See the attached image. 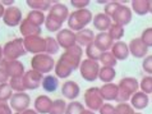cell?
<instances>
[{
    "label": "cell",
    "mask_w": 152,
    "mask_h": 114,
    "mask_svg": "<svg viewBox=\"0 0 152 114\" xmlns=\"http://www.w3.org/2000/svg\"><path fill=\"white\" fill-rule=\"evenodd\" d=\"M94 21V15H92L91 10L88 9H75L74 12L69 13L68 17V27L73 32H79L86 28Z\"/></svg>",
    "instance_id": "cell-1"
},
{
    "label": "cell",
    "mask_w": 152,
    "mask_h": 114,
    "mask_svg": "<svg viewBox=\"0 0 152 114\" xmlns=\"http://www.w3.org/2000/svg\"><path fill=\"white\" fill-rule=\"evenodd\" d=\"M118 87H119V91H118V98L115 101H118V104L128 103L130 98L137 91H139V82L134 77H124L119 81Z\"/></svg>",
    "instance_id": "cell-2"
},
{
    "label": "cell",
    "mask_w": 152,
    "mask_h": 114,
    "mask_svg": "<svg viewBox=\"0 0 152 114\" xmlns=\"http://www.w3.org/2000/svg\"><path fill=\"white\" fill-rule=\"evenodd\" d=\"M27 54L23 45V37L10 40L3 46V55L7 60H18L20 57H24Z\"/></svg>",
    "instance_id": "cell-3"
},
{
    "label": "cell",
    "mask_w": 152,
    "mask_h": 114,
    "mask_svg": "<svg viewBox=\"0 0 152 114\" xmlns=\"http://www.w3.org/2000/svg\"><path fill=\"white\" fill-rule=\"evenodd\" d=\"M55 64L56 63L54 58L46 53L33 55L31 59V68L40 72L41 74H50V72L55 68Z\"/></svg>",
    "instance_id": "cell-4"
},
{
    "label": "cell",
    "mask_w": 152,
    "mask_h": 114,
    "mask_svg": "<svg viewBox=\"0 0 152 114\" xmlns=\"http://www.w3.org/2000/svg\"><path fill=\"white\" fill-rule=\"evenodd\" d=\"M82 55H83V48H81L79 45H74L73 48L65 50L60 55L59 60L70 67L73 71H75L79 69V65L82 63Z\"/></svg>",
    "instance_id": "cell-5"
},
{
    "label": "cell",
    "mask_w": 152,
    "mask_h": 114,
    "mask_svg": "<svg viewBox=\"0 0 152 114\" xmlns=\"http://www.w3.org/2000/svg\"><path fill=\"white\" fill-rule=\"evenodd\" d=\"M83 100L84 105L87 107V109H90L92 112H99L100 108L104 105V99L101 96L100 87H90L84 91L83 94Z\"/></svg>",
    "instance_id": "cell-6"
},
{
    "label": "cell",
    "mask_w": 152,
    "mask_h": 114,
    "mask_svg": "<svg viewBox=\"0 0 152 114\" xmlns=\"http://www.w3.org/2000/svg\"><path fill=\"white\" fill-rule=\"evenodd\" d=\"M79 72L84 81L94 82L99 78L100 73V63L91 59H83L81 65H79Z\"/></svg>",
    "instance_id": "cell-7"
},
{
    "label": "cell",
    "mask_w": 152,
    "mask_h": 114,
    "mask_svg": "<svg viewBox=\"0 0 152 114\" xmlns=\"http://www.w3.org/2000/svg\"><path fill=\"white\" fill-rule=\"evenodd\" d=\"M23 45L27 53H31L33 55L42 54L46 50V40L41 36H29L23 37Z\"/></svg>",
    "instance_id": "cell-8"
},
{
    "label": "cell",
    "mask_w": 152,
    "mask_h": 114,
    "mask_svg": "<svg viewBox=\"0 0 152 114\" xmlns=\"http://www.w3.org/2000/svg\"><path fill=\"white\" fill-rule=\"evenodd\" d=\"M55 39L60 48L64 50H68L77 45V37H75V32H73L69 28H61L60 31L56 33Z\"/></svg>",
    "instance_id": "cell-9"
},
{
    "label": "cell",
    "mask_w": 152,
    "mask_h": 114,
    "mask_svg": "<svg viewBox=\"0 0 152 114\" xmlns=\"http://www.w3.org/2000/svg\"><path fill=\"white\" fill-rule=\"evenodd\" d=\"M9 105L10 108L13 109L15 113L23 112L26 109L29 108V104H31V98L29 95L26 94V92H14L12 99L9 100Z\"/></svg>",
    "instance_id": "cell-10"
},
{
    "label": "cell",
    "mask_w": 152,
    "mask_h": 114,
    "mask_svg": "<svg viewBox=\"0 0 152 114\" xmlns=\"http://www.w3.org/2000/svg\"><path fill=\"white\" fill-rule=\"evenodd\" d=\"M23 21V15H22V10L18 7H9L5 9V13L3 17V22L7 24L8 27H17L22 23Z\"/></svg>",
    "instance_id": "cell-11"
},
{
    "label": "cell",
    "mask_w": 152,
    "mask_h": 114,
    "mask_svg": "<svg viewBox=\"0 0 152 114\" xmlns=\"http://www.w3.org/2000/svg\"><path fill=\"white\" fill-rule=\"evenodd\" d=\"M0 67H3V68L7 71V73L9 74L10 78L22 77V76L26 73L24 64L19 60H7V59H3L1 63H0Z\"/></svg>",
    "instance_id": "cell-12"
},
{
    "label": "cell",
    "mask_w": 152,
    "mask_h": 114,
    "mask_svg": "<svg viewBox=\"0 0 152 114\" xmlns=\"http://www.w3.org/2000/svg\"><path fill=\"white\" fill-rule=\"evenodd\" d=\"M44 79V74H41L40 72L35 69L26 71V73L23 74V83L26 90H36L39 88Z\"/></svg>",
    "instance_id": "cell-13"
},
{
    "label": "cell",
    "mask_w": 152,
    "mask_h": 114,
    "mask_svg": "<svg viewBox=\"0 0 152 114\" xmlns=\"http://www.w3.org/2000/svg\"><path fill=\"white\" fill-rule=\"evenodd\" d=\"M49 15H51L54 19H56L59 23H64L68 21L69 17V9L65 4L63 3H54L53 7L49 10Z\"/></svg>",
    "instance_id": "cell-14"
},
{
    "label": "cell",
    "mask_w": 152,
    "mask_h": 114,
    "mask_svg": "<svg viewBox=\"0 0 152 114\" xmlns=\"http://www.w3.org/2000/svg\"><path fill=\"white\" fill-rule=\"evenodd\" d=\"M132 18H133L132 8L121 4V7L118 9L115 15L113 17V21H114V23L120 24V26L124 27V26H126V24H129L130 22H132Z\"/></svg>",
    "instance_id": "cell-15"
},
{
    "label": "cell",
    "mask_w": 152,
    "mask_h": 114,
    "mask_svg": "<svg viewBox=\"0 0 152 114\" xmlns=\"http://www.w3.org/2000/svg\"><path fill=\"white\" fill-rule=\"evenodd\" d=\"M129 46V53L132 54V57L138 58V59H145L148 54V48L142 43V40L139 37H136V39H132L130 43L128 44Z\"/></svg>",
    "instance_id": "cell-16"
},
{
    "label": "cell",
    "mask_w": 152,
    "mask_h": 114,
    "mask_svg": "<svg viewBox=\"0 0 152 114\" xmlns=\"http://www.w3.org/2000/svg\"><path fill=\"white\" fill-rule=\"evenodd\" d=\"M94 45L96 46L100 51H110L113 45H114V40L110 37L107 32H99L97 35L95 36V41H94Z\"/></svg>",
    "instance_id": "cell-17"
},
{
    "label": "cell",
    "mask_w": 152,
    "mask_h": 114,
    "mask_svg": "<svg viewBox=\"0 0 152 114\" xmlns=\"http://www.w3.org/2000/svg\"><path fill=\"white\" fill-rule=\"evenodd\" d=\"M79 85L75 81H72V79H68L61 85V95L64 96L65 99H69L70 101L75 100L79 96Z\"/></svg>",
    "instance_id": "cell-18"
},
{
    "label": "cell",
    "mask_w": 152,
    "mask_h": 114,
    "mask_svg": "<svg viewBox=\"0 0 152 114\" xmlns=\"http://www.w3.org/2000/svg\"><path fill=\"white\" fill-rule=\"evenodd\" d=\"M19 31H20V35L23 37H29V36H41V32H42V28L33 24L32 22H29L28 19L24 18L22 21V23L19 24Z\"/></svg>",
    "instance_id": "cell-19"
},
{
    "label": "cell",
    "mask_w": 152,
    "mask_h": 114,
    "mask_svg": "<svg viewBox=\"0 0 152 114\" xmlns=\"http://www.w3.org/2000/svg\"><path fill=\"white\" fill-rule=\"evenodd\" d=\"M51 105H53V100L48 95H39L35 99V103H33L35 110L39 114H49Z\"/></svg>",
    "instance_id": "cell-20"
},
{
    "label": "cell",
    "mask_w": 152,
    "mask_h": 114,
    "mask_svg": "<svg viewBox=\"0 0 152 114\" xmlns=\"http://www.w3.org/2000/svg\"><path fill=\"white\" fill-rule=\"evenodd\" d=\"M110 51L116 58V60H126L129 57V46L124 41H115Z\"/></svg>",
    "instance_id": "cell-21"
},
{
    "label": "cell",
    "mask_w": 152,
    "mask_h": 114,
    "mask_svg": "<svg viewBox=\"0 0 152 114\" xmlns=\"http://www.w3.org/2000/svg\"><path fill=\"white\" fill-rule=\"evenodd\" d=\"M130 105L134 108V110H143L148 107L150 104V99L148 95H146L145 92L142 91H137L132 98H130Z\"/></svg>",
    "instance_id": "cell-22"
},
{
    "label": "cell",
    "mask_w": 152,
    "mask_h": 114,
    "mask_svg": "<svg viewBox=\"0 0 152 114\" xmlns=\"http://www.w3.org/2000/svg\"><path fill=\"white\" fill-rule=\"evenodd\" d=\"M92 23H94V27L100 32H107L113 24L111 18H109L105 13H97L96 15H94Z\"/></svg>",
    "instance_id": "cell-23"
},
{
    "label": "cell",
    "mask_w": 152,
    "mask_h": 114,
    "mask_svg": "<svg viewBox=\"0 0 152 114\" xmlns=\"http://www.w3.org/2000/svg\"><path fill=\"white\" fill-rule=\"evenodd\" d=\"M95 33L90 28H84L79 32H75V37H77V45L81 48H87L88 45L94 44L95 41Z\"/></svg>",
    "instance_id": "cell-24"
},
{
    "label": "cell",
    "mask_w": 152,
    "mask_h": 114,
    "mask_svg": "<svg viewBox=\"0 0 152 114\" xmlns=\"http://www.w3.org/2000/svg\"><path fill=\"white\" fill-rule=\"evenodd\" d=\"M118 91H119V87L115 83H104V86H101L100 92L101 96H102L104 100L106 101H115L118 98Z\"/></svg>",
    "instance_id": "cell-25"
},
{
    "label": "cell",
    "mask_w": 152,
    "mask_h": 114,
    "mask_svg": "<svg viewBox=\"0 0 152 114\" xmlns=\"http://www.w3.org/2000/svg\"><path fill=\"white\" fill-rule=\"evenodd\" d=\"M41 87L44 88L46 92H55L56 88L59 87V78L53 74H46V76H44Z\"/></svg>",
    "instance_id": "cell-26"
},
{
    "label": "cell",
    "mask_w": 152,
    "mask_h": 114,
    "mask_svg": "<svg viewBox=\"0 0 152 114\" xmlns=\"http://www.w3.org/2000/svg\"><path fill=\"white\" fill-rule=\"evenodd\" d=\"M27 5L32 10H40L45 13L53 7V1H50V0H27Z\"/></svg>",
    "instance_id": "cell-27"
},
{
    "label": "cell",
    "mask_w": 152,
    "mask_h": 114,
    "mask_svg": "<svg viewBox=\"0 0 152 114\" xmlns=\"http://www.w3.org/2000/svg\"><path fill=\"white\" fill-rule=\"evenodd\" d=\"M132 10L138 15H146L150 13V1L148 0H133Z\"/></svg>",
    "instance_id": "cell-28"
},
{
    "label": "cell",
    "mask_w": 152,
    "mask_h": 114,
    "mask_svg": "<svg viewBox=\"0 0 152 114\" xmlns=\"http://www.w3.org/2000/svg\"><path fill=\"white\" fill-rule=\"evenodd\" d=\"M115 77H116L115 68H111V67H101L100 68L99 79L102 81L104 83H111Z\"/></svg>",
    "instance_id": "cell-29"
},
{
    "label": "cell",
    "mask_w": 152,
    "mask_h": 114,
    "mask_svg": "<svg viewBox=\"0 0 152 114\" xmlns=\"http://www.w3.org/2000/svg\"><path fill=\"white\" fill-rule=\"evenodd\" d=\"M54 72H55V76L58 78H68L70 77V74L73 73V69L68 67L66 64H64L63 62L58 60L56 64H55V68H54Z\"/></svg>",
    "instance_id": "cell-30"
},
{
    "label": "cell",
    "mask_w": 152,
    "mask_h": 114,
    "mask_svg": "<svg viewBox=\"0 0 152 114\" xmlns=\"http://www.w3.org/2000/svg\"><path fill=\"white\" fill-rule=\"evenodd\" d=\"M26 19H28L29 22H32L33 24H36V26L41 27L42 24H45L46 15H45V13H42L40 10H31V12H28Z\"/></svg>",
    "instance_id": "cell-31"
},
{
    "label": "cell",
    "mask_w": 152,
    "mask_h": 114,
    "mask_svg": "<svg viewBox=\"0 0 152 114\" xmlns=\"http://www.w3.org/2000/svg\"><path fill=\"white\" fill-rule=\"evenodd\" d=\"M66 101L64 99H56L53 100V105L49 114H65L66 110Z\"/></svg>",
    "instance_id": "cell-32"
},
{
    "label": "cell",
    "mask_w": 152,
    "mask_h": 114,
    "mask_svg": "<svg viewBox=\"0 0 152 114\" xmlns=\"http://www.w3.org/2000/svg\"><path fill=\"white\" fill-rule=\"evenodd\" d=\"M124 27L120 26V24H116V23H113L111 27L109 28L107 33L110 35V37L114 41H121V37L124 36Z\"/></svg>",
    "instance_id": "cell-33"
},
{
    "label": "cell",
    "mask_w": 152,
    "mask_h": 114,
    "mask_svg": "<svg viewBox=\"0 0 152 114\" xmlns=\"http://www.w3.org/2000/svg\"><path fill=\"white\" fill-rule=\"evenodd\" d=\"M45 40H46V50H45V53L46 54H49V55H55V54L59 53V49H60V46H59L58 44V41L55 37H45Z\"/></svg>",
    "instance_id": "cell-34"
},
{
    "label": "cell",
    "mask_w": 152,
    "mask_h": 114,
    "mask_svg": "<svg viewBox=\"0 0 152 114\" xmlns=\"http://www.w3.org/2000/svg\"><path fill=\"white\" fill-rule=\"evenodd\" d=\"M101 62V64H102V67H111V68H114V67L116 65V58L113 55V53L111 51H105L101 54V58H100V60Z\"/></svg>",
    "instance_id": "cell-35"
},
{
    "label": "cell",
    "mask_w": 152,
    "mask_h": 114,
    "mask_svg": "<svg viewBox=\"0 0 152 114\" xmlns=\"http://www.w3.org/2000/svg\"><path fill=\"white\" fill-rule=\"evenodd\" d=\"M45 27H46V29H48L49 32H55V33H58L61 29L63 24L59 23L56 19H54L51 15L48 14V15H46V21H45Z\"/></svg>",
    "instance_id": "cell-36"
},
{
    "label": "cell",
    "mask_w": 152,
    "mask_h": 114,
    "mask_svg": "<svg viewBox=\"0 0 152 114\" xmlns=\"http://www.w3.org/2000/svg\"><path fill=\"white\" fill-rule=\"evenodd\" d=\"M83 110H84V105L77 100H73L66 105L65 114H82Z\"/></svg>",
    "instance_id": "cell-37"
},
{
    "label": "cell",
    "mask_w": 152,
    "mask_h": 114,
    "mask_svg": "<svg viewBox=\"0 0 152 114\" xmlns=\"http://www.w3.org/2000/svg\"><path fill=\"white\" fill-rule=\"evenodd\" d=\"M84 53H86V55H87V59H91V60H96V62L100 60L101 54H102V51H100V50L97 49L94 44L88 45L87 48H86V50H84Z\"/></svg>",
    "instance_id": "cell-38"
},
{
    "label": "cell",
    "mask_w": 152,
    "mask_h": 114,
    "mask_svg": "<svg viewBox=\"0 0 152 114\" xmlns=\"http://www.w3.org/2000/svg\"><path fill=\"white\" fill-rule=\"evenodd\" d=\"M120 7H121V3H119V1H109L106 5L104 7V13L106 14L109 18L113 19V17L115 15V13Z\"/></svg>",
    "instance_id": "cell-39"
},
{
    "label": "cell",
    "mask_w": 152,
    "mask_h": 114,
    "mask_svg": "<svg viewBox=\"0 0 152 114\" xmlns=\"http://www.w3.org/2000/svg\"><path fill=\"white\" fill-rule=\"evenodd\" d=\"M139 91L145 92L146 95L152 94V76H146L142 78V81L139 82Z\"/></svg>",
    "instance_id": "cell-40"
},
{
    "label": "cell",
    "mask_w": 152,
    "mask_h": 114,
    "mask_svg": "<svg viewBox=\"0 0 152 114\" xmlns=\"http://www.w3.org/2000/svg\"><path fill=\"white\" fill-rule=\"evenodd\" d=\"M12 96H13V90H12L9 82L1 83L0 85V101H8L12 99Z\"/></svg>",
    "instance_id": "cell-41"
},
{
    "label": "cell",
    "mask_w": 152,
    "mask_h": 114,
    "mask_svg": "<svg viewBox=\"0 0 152 114\" xmlns=\"http://www.w3.org/2000/svg\"><path fill=\"white\" fill-rule=\"evenodd\" d=\"M9 85L12 87V90L15 91V92H24L26 91V87H24V83H23V76L22 77L10 78Z\"/></svg>",
    "instance_id": "cell-42"
},
{
    "label": "cell",
    "mask_w": 152,
    "mask_h": 114,
    "mask_svg": "<svg viewBox=\"0 0 152 114\" xmlns=\"http://www.w3.org/2000/svg\"><path fill=\"white\" fill-rule=\"evenodd\" d=\"M136 110L130 103H119L115 107V114H134Z\"/></svg>",
    "instance_id": "cell-43"
},
{
    "label": "cell",
    "mask_w": 152,
    "mask_h": 114,
    "mask_svg": "<svg viewBox=\"0 0 152 114\" xmlns=\"http://www.w3.org/2000/svg\"><path fill=\"white\" fill-rule=\"evenodd\" d=\"M139 39L142 40V43L145 44L147 48H152V27L143 29V32H142V35Z\"/></svg>",
    "instance_id": "cell-44"
},
{
    "label": "cell",
    "mask_w": 152,
    "mask_h": 114,
    "mask_svg": "<svg viewBox=\"0 0 152 114\" xmlns=\"http://www.w3.org/2000/svg\"><path fill=\"white\" fill-rule=\"evenodd\" d=\"M142 68L148 76H152V55H147L142 62Z\"/></svg>",
    "instance_id": "cell-45"
},
{
    "label": "cell",
    "mask_w": 152,
    "mask_h": 114,
    "mask_svg": "<svg viewBox=\"0 0 152 114\" xmlns=\"http://www.w3.org/2000/svg\"><path fill=\"white\" fill-rule=\"evenodd\" d=\"M70 5L75 9H87V7L90 5V0H72Z\"/></svg>",
    "instance_id": "cell-46"
},
{
    "label": "cell",
    "mask_w": 152,
    "mask_h": 114,
    "mask_svg": "<svg viewBox=\"0 0 152 114\" xmlns=\"http://www.w3.org/2000/svg\"><path fill=\"white\" fill-rule=\"evenodd\" d=\"M100 114H115V107L109 103H104V105L99 110Z\"/></svg>",
    "instance_id": "cell-47"
},
{
    "label": "cell",
    "mask_w": 152,
    "mask_h": 114,
    "mask_svg": "<svg viewBox=\"0 0 152 114\" xmlns=\"http://www.w3.org/2000/svg\"><path fill=\"white\" fill-rule=\"evenodd\" d=\"M0 114H13V109L7 101H0Z\"/></svg>",
    "instance_id": "cell-48"
},
{
    "label": "cell",
    "mask_w": 152,
    "mask_h": 114,
    "mask_svg": "<svg viewBox=\"0 0 152 114\" xmlns=\"http://www.w3.org/2000/svg\"><path fill=\"white\" fill-rule=\"evenodd\" d=\"M8 81H10L9 74L7 73V71L3 67H0V85L1 83H8Z\"/></svg>",
    "instance_id": "cell-49"
},
{
    "label": "cell",
    "mask_w": 152,
    "mask_h": 114,
    "mask_svg": "<svg viewBox=\"0 0 152 114\" xmlns=\"http://www.w3.org/2000/svg\"><path fill=\"white\" fill-rule=\"evenodd\" d=\"M14 114H39L35 109H26V110H23V112H19V113H14Z\"/></svg>",
    "instance_id": "cell-50"
},
{
    "label": "cell",
    "mask_w": 152,
    "mask_h": 114,
    "mask_svg": "<svg viewBox=\"0 0 152 114\" xmlns=\"http://www.w3.org/2000/svg\"><path fill=\"white\" fill-rule=\"evenodd\" d=\"M1 4H3L4 7H8V8H9V7H13L14 1H13V0H3Z\"/></svg>",
    "instance_id": "cell-51"
},
{
    "label": "cell",
    "mask_w": 152,
    "mask_h": 114,
    "mask_svg": "<svg viewBox=\"0 0 152 114\" xmlns=\"http://www.w3.org/2000/svg\"><path fill=\"white\" fill-rule=\"evenodd\" d=\"M5 9H7V8L3 5L1 1H0V18H3V17H4V13H5Z\"/></svg>",
    "instance_id": "cell-52"
},
{
    "label": "cell",
    "mask_w": 152,
    "mask_h": 114,
    "mask_svg": "<svg viewBox=\"0 0 152 114\" xmlns=\"http://www.w3.org/2000/svg\"><path fill=\"white\" fill-rule=\"evenodd\" d=\"M82 114H96V113L92 112V110H90V109H84V110L82 112Z\"/></svg>",
    "instance_id": "cell-53"
},
{
    "label": "cell",
    "mask_w": 152,
    "mask_h": 114,
    "mask_svg": "<svg viewBox=\"0 0 152 114\" xmlns=\"http://www.w3.org/2000/svg\"><path fill=\"white\" fill-rule=\"evenodd\" d=\"M3 59H4V55H3V46L0 45V63H1Z\"/></svg>",
    "instance_id": "cell-54"
},
{
    "label": "cell",
    "mask_w": 152,
    "mask_h": 114,
    "mask_svg": "<svg viewBox=\"0 0 152 114\" xmlns=\"http://www.w3.org/2000/svg\"><path fill=\"white\" fill-rule=\"evenodd\" d=\"M150 1V13H152V0H148Z\"/></svg>",
    "instance_id": "cell-55"
},
{
    "label": "cell",
    "mask_w": 152,
    "mask_h": 114,
    "mask_svg": "<svg viewBox=\"0 0 152 114\" xmlns=\"http://www.w3.org/2000/svg\"><path fill=\"white\" fill-rule=\"evenodd\" d=\"M134 114H142L141 112H136V113H134Z\"/></svg>",
    "instance_id": "cell-56"
}]
</instances>
